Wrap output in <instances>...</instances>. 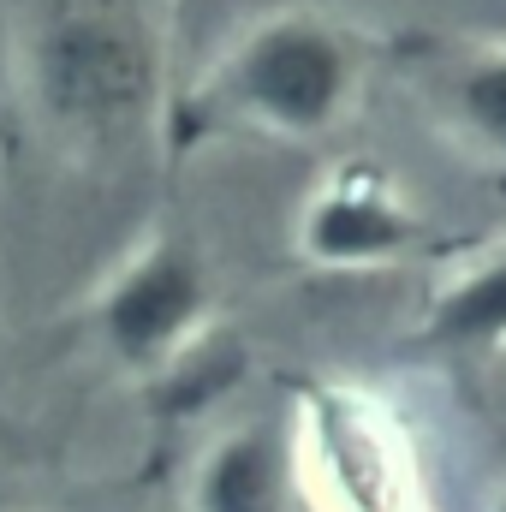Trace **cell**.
<instances>
[{
  "instance_id": "4",
  "label": "cell",
  "mask_w": 506,
  "mask_h": 512,
  "mask_svg": "<svg viewBox=\"0 0 506 512\" xmlns=\"http://www.w3.org/2000/svg\"><path fill=\"white\" fill-rule=\"evenodd\" d=\"M429 227L411 215V203L364 167H340L328 173L310 203L298 209V233L292 245L304 262L334 268V274H364V268H399L423 251Z\"/></svg>"
},
{
  "instance_id": "7",
  "label": "cell",
  "mask_w": 506,
  "mask_h": 512,
  "mask_svg": "<svg viewBox=\"0 0 506 512\" xmlns=\"http://www.w3.org/2000/svg\"><path fill=\"white\" fill-rule=\"evenodd\" d=\"M417 340L441 358H495V352H506V239L477 251L471 262H459L435 286V298L417 322Z\"/></svg>"
},
{
  "instance_id": "1",
  "label": "cell",
  "mask_w": 506,
  "mask_h": 512,
  "mask_svg": "<svg viewBox=\"0 0 506 512\" xmlns=\"http://www.w3.org/2000/svg\"><path fill=\"white\" fill-rule=\"evenodd\" d=\"M364 90V48L352 30L316 12H268L251 24L179 102V143L215 137H280L310 143L352 120Z\"/></svg>"
},
{
  "instance_id": "8",
  "label": "cell",
  "mask_w": 506,
  "mask_h": 512,
  "mask_svg": "<svg viewBox=\"0 0 506 512\" xmlns=\"http://www.w3.org/2000/svg\"><path fill=\"white\" fill-rule=\"evenodd\" d=\"M441 114L477 155L506 167V42L465 54L441 78Z\"/></svg>"
},
{
  "instance_id": "9",
  "label": "cell",
  "mask_w": 506,
  "mask_h": 512,
  "mask_svg": "<svg viewBox=\"0 0 506 512\" xmlns=\"http://www.w3.org/2000/svg\"><path fill=\"white\" fill-rule=\"evenodd\" d=\"M489 512H506V483L495 489V501H489Z\"/></svg>"
},
{
  "instance_id": "6",
  "label": "cell",
  "mask_w": 506,
  "mask_h": 512,
  "mask_svg": "<svg viewBox=\"0 0 506 512\" xmlns=\"http://www.w3.org/2000/svg\"><path fill=\"white\" fill-rule=\"evenodd\" d=\"M191 512H292L298 507V453L292 435L274 423H239L215 435L191 477H185Z\"/></svg>"
},
{
  "instance_id": "3",
  "label": "cell",
  "mask_w": 506,
  "mask_h": 512,
  "mask_svg": "<svg viewBox=\"0 0 506 512\" xmlns=\"http://www.w3.org/2000/svg\"><path fill=\"white\" fill-rule=\"evenodd\" d=\"M209 304L215 292L197 245L185 233H155L90 298V334L120 370L155 376L197 346Z\"/></svg>"
},
{
  "instance_id": "10",
  "label": "cell",
  "mask_w": 506,
  "mask_h": 512,
  "mask_svg": "<svg viewBox=\"0 0 506 512\" xmlns=\"http://www.w3.org/2000/svg\"><path fill=\"white\" fill-rule=\"evenodd\" d=\"M0 512H18V507H12V501H6V489H0Z\"/></svg>"
},
{
  "instance_id": "2",
  "label": "cell",
  "mask_w": 506,
  "mask_h": 512,
  "mask_svg": "<svg viewBox=\"0 0 506 512\" xmlns=\"http://www.w3.org/2000/svg\"><path fill=\"white\" fill-rule=\"evenodd\" d=\"M292 453L298 495L322 512H429L417 441L370 387H304Z\"/></svg>"
},
{
  "instance_id": "5",
  "label": "cell",
  "mask_w": 506,
  "mask_h": 512,
  "mask_svg": "<svg viewBox=\"0 0 506 512\" xmlns=\"http://www.w3.org/2000/svg\"><path fill=\"white\" fill-rule=\"evenodd\" d=\"M137 66H143V48L114 12H78L54 30L42 78L66 120L114 126L137 108V90H143Z\"/></svg>"
}]
</instances>
